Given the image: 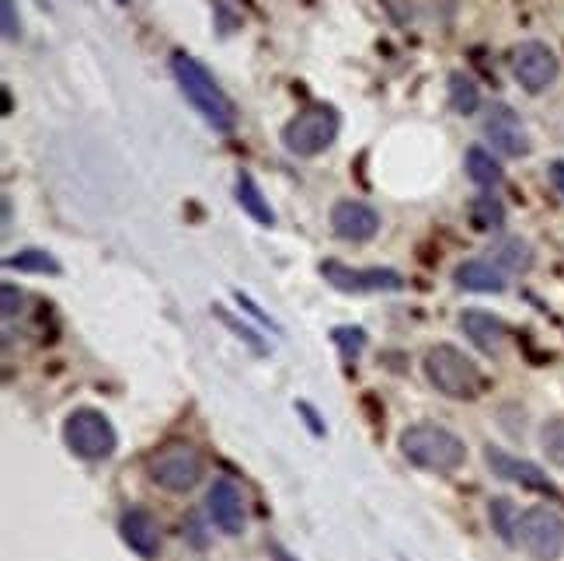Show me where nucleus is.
<instances>
[{"mask_svg": "<svg viewBox=\"0 0 564 561\" xmlns=\"http://www.w3.org/2000/svg\"><path fill=\"white\" fill-rule=\"evenodd\" d=\"M171 74H175L182 95L192 101V109L199 112L213 129H220V133H230L237 126V109L234 101L227 98V91L220 84L213 80V74L203 67L199 60L188 56V53H175L171 56Z\"/></svg>", "mask_w": 564, "mask_h": 561, "instance_id": "1", "label": "nucleus"}, {"mask_svg": "<svg viewBox=\"0 0 564 561\" xmlns=\"http://www.w3.org/2000/svg\"><path fill=\"white\" fill-rule=\"evenodd\" d=\"M401 453L408 464H415L432 474H453L467 461V446L457 433L443 425L419 422L401 433Z\"/></svg>", "mask_w": 564, "mask_h": 561, "instance_id": "2", "label": "nucleus"}, {"mask_svg": "<svg viewBox=\"0 0 564 561\" xmlns=\"http://www.w3.org/2000/svg\"><path fill=\"white\" fill-rule=\"evenodd\" d=\"M425 380L436 387L443 398L453 401H474L485 391V374L477 370V363L464 356L457 345H432L422 359Z\"/></svg>", "mask_w": 564, "mask_h": 561, "instance_id": "3", "label": "nucleus"}, {"mask_svg": "<svg viewBox=\"0 0 564 561\" xmlns=\"http://www.w3.org/2000/svg\"><path fill=\"white\" fill-rule=\"evenodd\" d=\"M341 119L332 105H307L300 116H293L282 129V143L296 158H317L338 140Z\"/></svg>", "mask_w": 564, "mask_h": 561, "instance_id": "4", "label": "nucleus"}, {"mask_svg": "<svg viewBox=\"0 0 564 561\" xmlns=\"http://www.w3.org/2000/svg\"><path fill=\"white\" fill-rule=\"evenodd\" d=\"M147 474H150V482L161 485L164 492L185 495L203 482L206 461L192 443H164L154 457L147 461Z\"/></svg>", "mask_w": 564, "mask_h": 561, "instance_id": "5", "label": "nucleus"}, {"mask_svg": "<svg viewBox=\"0 0 564 561\" xmlns=\"http://www.w3.org/2000/svg\"><path fill=\"white\" fill-rule=\"evenodd\" d=\"M63 443H67L80 461H108L119 446L116 425L95 408H77L63 425Z\"/></svg>", "mask_w": 564, "mask_h": 561, "instance_id": "6", "label": "nucleus"}, {"mask_svg": "<svg viewBox=\"0 0 564 561\" xmlns=\"http://www.w3.org/2000/svg\"><path fill=\"white\" fill-rule=\"evenodd\" d=\"M519 544L533 561H557L564 554V516L533 506L519 516Z\"/></svg>", "mask_w": 564, "mask_h": 561, "instance_id": "7", "label": "nucleus"}, {"mask_svg": "<svg viewBox=\"0 0 564 561\" xmlns=\"http://www.w3.org/2000/svg\"><path fill=\"white\" fill-rule=\"evenodd\" d=\"M509 67H512V77L523 84L530 95H540L557 80L561 60L554 56V50L547 46V42L530 39V42H519V46L509 53Z\"/></svg>", "mask_w": 564, "mask_h": 561, "instance_id": "8", "label": "nucleus"}, {"mask_svg": "<svg viewBox=\"0 0 564 561\" xmlns=\"http://www.w3.org/2000/svg\"><path fill=\"white\" fill-rule=\"evenodd\" d=\"M321 276L338 293H394L404 290V276L394 269H349L341 262H324Z\"/></svg>", "mask_w": 564, "mask_h": 561, "instance_id": "9", "label": "nucleus"}, {"mask_svg": "<svg viewBox=\"0 0 564 561\" xmlns=\"http://www.w3.org/2000/svg\"><path fill=\"white\" fill-rule=\"evenodd\" d=\"M485 140L506 158H527L530 147H533L523 119H519L516 109H509V105H502V101L491 105V109L485 112Z\"/></svg>", "mask_w": 564, "mask_h": 561, "instance_id": "10", "label": "nucleus"}, {"mask_svg": "<svg viewBox=\"0 0 564 561\" xmlns=\"http://www.w3.org/2000/svg\"><path fill=\"white\" fill-rule=\"evenodd\" d=\"M206 509L209 520L220 527L227 537H241L248 527V509H245V495L230 478H216L209 495H206Z\"/></svg>", "mask_w": 564, "mask_h": 561, "instance_id": "11", "label": "nucleus"}, {"mask_svg": "<svg viewBox=\"0 0 564 561\" xmlns=\"http://www.w3.org/2000/svg\"><path fill=\"white\" fill-rule=\"evenodd\" d=\"M485 461H488L495 478L512 482V485H523V488H533V492H544V495H557L544 471H540L536 464H530V461H523V457H516V453H509V450L485 446Z\"/></svg>", "mask_w": 564, "mask_h": 561, "instance_id": "12", "label": "nucleus"}, {"mask_svg": "<svg viewBox=\"0 0 564 561\" xmlns=\"http://www.w3.org/2000/svg\"><path fill=\"white\" fill-rule=\"evenodd\" d=\"M332 230L341 241H352L362 245L377 237L380 230V213L370 203H359V199H341L332 206Z\"/></svg>", "mask_w": 564, "mask_h": 561, "instance_id": "13", "label": "nucleus"}, {"mask_svg": "<svg viewBox=\"0 0 564 561\" xmlns=\"http://www.w3.org/2000/svg\"><path fill=\"white\" fill-rule=\"evenodd\" d=\"M119 533L129 551H137L140 558H158L161 551V527L147 509H129L119 520Z\"/></svg>", "mask_w": 564, "mask_h": 561, "instance_id": "14", "label": "nucleus"}, {"mask_svg": "<svg viewBox=\"0 0 564 561\" xmlns=\"http://www.w3.org/2000/svg\"><path fill=\"white\" fill-rule=\"evenodd\" d=\"M460 328H464V335L481 353H488V356L502 353V345H506V325L491 311H464L460 314Z\"/></svg>", "mask_w": 564, "mask_h": 561, "instance_id": "15", "label": "nucleus"}, {"mask_svg": "<svg viewBox=\"0 0 564 561\" xmlns=\"http://www.w3.org/2000/svg\"><path fill=\"white\" fill-rule=\"evenodd\" d=\"M453 283L470 293H502L506 290V272L498 269L488 258H470V262H460L457 272H453Z\"/></svg>", "mask_w": 564, "mask_h": 561, "instance_id": "16", "label": "nucleus"}, {"mask_svg": "<svg viewBox=\"0 0 564 561\" xmlns=\"http://www.w3.org/2000/svg\"><path fill=\"white\" fill-rule=\"evenodd\" d=\"M488 262H495L506 276H523L533 269V248L523 237H498L488 248Z\"/></svg>", "mask_w": 564, "mask_h": 561, "instance_id": "17", "label": "nucleus"}, {"mask_svg": "<svg viewBox=\"0 0 564 561\" xmlns=\"http://www.w3.org/2000/svg\"><path fill=\"white\" fill-rule=\"evenodd\" d=\"M237 203H241V209H248V217L258 220L262 227H272L275 224V213L269 206V199L262 196V188H258V182L251 175H237Z\"/></svg>", "mask_w": 564, "mask_h": 561, "instance_id": "18", "label": "nucleus"}, {"mask_svg": "<svg viewBox=\"0 0 564 561\" xmlns=\"http://www.w3.org/2000/svg\"><path fill=\"white\" fill-rule=\"evenodd\" d=\"M470 224H474V230H481V234L502 230L506 227V206H502V199L491 196V192L470 199Z\"/></svg>", "mask_w": 564, "mask_h": 561, "instance_id": "19", "label": "nucleus"}, {"mask_svg": "<svg viewBox=\"0 0 564 561\" xmlns=\"http://www.w3.org/2000/svg\"><path fill=\"white\" fill-rule=\"evenodd\" d=\"M449 105H453V112H460V116H474L477 109H481V88L467 77V74H453L449 77Z\"/></svg>", "mask_w": 564, "mask_h": 561, "instance_id": "20", "label": "nucleus"}, {"mask_svg": "<svg viewBox=\"0 0 564 561\" xmlns=\"http://www.w3.org/2000/svg\"><path fill=\"white\" fill-rule=\"evenodd\" d=\"M519 516H523V513H516V506L509 499H491L488 503V520H491L495 533L502 537L506 544H519Z\"/></svg>", "mask_w": 564, "mask_h": 561, "instance_id": "21", "label": "nucleus"}, {"mask_svg": "<svg viewBox=\"0 0 564 561\" xmlns=\"http://www.w3.org/2000/svg\"><path fill=\"white\" fill-rule=\"evenodd\" d=\"M467 175H470V182L491 188V185L502 182V168H498V161L488 154L485 147H470L467 150Z\"/></svg>", "mask_w": 564, "mask_h": 561, "instance_id": "22", "label": "nucleus"}, {"mask_svg": "<svg viewBox=\"0 0 564 561\" xmlns=\"http://www.w3.org/2000/svg\"><path fill=\"white\" fill-rule=\"evenodd\" d=\"M8 269H18V272H59V262L50 251L29 248V251H18L14 258H8Z\"/></svg>", "mask_w": 564, "mask_h": 561, "instance_id": "23", "label": "nucleus"}, {"mask_svg": "<svg viewBox=\"0 0 564 561\" xmlns=\"http://www.w3.org/2000/svg\"><path fill=\"white\" fill-rule=\"evenodd\" d=\"M540 446H544V457L557 467H564V419H551L540 429Z\"/></svg>", "mask_w": 564, "mask_h": 561, "instance_id": "24", "label": "nucleus"}, {"mask_svg": "<svg viewBox=\"0 0 564 561\" xmlns=\"http://www.w3.org/2000/svg\"><path fill=\"white\" fill-rule=\"evenodd\" d=\"M332 338H335V345L341 349L345 359H356L362 353V345H366V332L362 328H335Z\"/></svg>", "mask_w": 564, "mask_h": 561, "instance_id": "25", "label": "nucleus"}, {"mask_svg": "<svg viewBox=\"0 0 564 561\" xmlns=\"http://www.w3.org/2000/svg\"><path fill=\"white\" fill-rule=\"evenodd\" d=\"M21 304H25V296H21V290L14 283L0 287V314H4V321L18 317L21 314Z\"/></svg>", "mask_w": 564, "mask_h": 561, "instance_id": "26", "label": "nucleus"}, {"mask_svg": "<svg viewBox=\"0 0 564 561\" xmlns=\"http://www.w3.org/2000/svg\"><path fill=\"white\" fill-rule=\"evenodd\" d=\"M0 21H4V35L8 39L21 35V21H18V11H14V0H0Z\"/></svg>", "mask_w": 564, "mask_h": 561, "instance_id": "27", "label": "nucleus"}, {"mask_svg": "<svg viewBox=\"0 0 564 561\" xmlns=\"http://www.w3.org/2000/svg\"><path fill=\"white\" fill-rule=\"evenodd\" d=\"M551 182H554V188L564 196V161H554L551 164Z\"/></svg>", "mask_w": 564, "mask_h": 561, "instance_id": "28", "label": "nucleus"}, {"mask_svg": "<svg viewBox=\"0 0 564 561\" xmlns=\"http://www.w3.org/2000/svg\"><path fill=\"white\" fill-rule=\"evenodd\" d=\"M272 554H275V561H293V558H290L286 551H282L279 544H272Z\"/></svg>", "mask_w": 564, "mask_h": 561, "instance_id": "29", "label": "nucleus"}, {"mask_svg": "<svg viewBox=\"0 0 564 561\" xmlns=\"http://www.w3.org/2000/svg\"><path fill=\"white\" fill-rule=\"evenodd\" d=\"M116 4H122V8H126V4H129V0H116Z\"/></svg>", "mask_w": 564, "mask_h": 561, "instance_id": "30", "label": "nucleus"}]
</instances>
